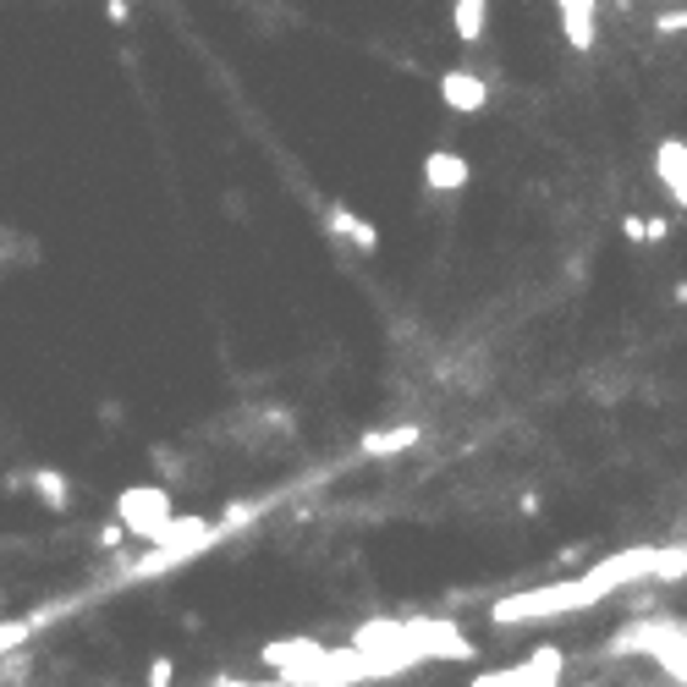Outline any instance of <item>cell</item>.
I'll return each mask as SVG.
<instances>
[{
    "mask_svg": "<svg viewBox=\"0 0 687 687\" xmlns=\"http://www.w3.org/2000/svg\"><path fill=\"white\" fill-rule=\"evenodd\" d=\"M34 484H39V501H45V506H56V512L72 501L67 479H61V473H50V468H39V473H34Z\"/></svg>",
    "mask_w": 687,
    "mask_h": 687,
    "instance_id": "7c38bea8",
    "label": "cell"
},
{
    "mask_svg": "<svg viewBox=\"0 0 687 687\" xmlns=\"http://www.w3.org/2000/svg\"><path fill=\"white\" fill-rule=\"evenodd\" d=\"M324 231H330V237H341L347 248H358V253H375V248H380V231H375L364 215L341 209V204H330V209H324Z\"/></svg>",
    "mask_w": 687,
    "mask_h": 687,
    "instance_id": "9c48e42d",
    "label": "cell"
},
{
    "mask_svg": "<svg viewBox=\"0 0 687 687\" xmlns=\"http://www.w3.org/2000/svg\"><path fill=\"white\" fill-rule=\"evenodd\" d=\"M654 28H660V34H687V12H660Z\"/></svg>",
    "mask_w": 687,
    "mask_h": 687,
    "instance_id": "5bb4252c",
    "label": "cell"
},
{
    "mask_svg": "<svg viewBox=\"0 0 687 687\" xmlns=\"http://www.w3.org/2000/svg\"><path fill=\"white\" fill-rule=\"evenodd\" d=\"M621 231H627V242H649V231H643V215H627V220H621Z\"/></svg>",
    "mask_w": 687,
    "mask_h": 687,
    "instance_id": "2e32d148",
    "label": "cell"
},
{
    "mask_svg": "<svg viewBox=\"0 0 687 687\" xmlns=\"http://www.w3.org/2000/svg\"><path fill=\"white\" fill-rule=\"evenodd\" d=\"M490 28V0H451V34L462 45H479Z\"/></svg>",
    "mask_w": 687,
    "mask_h": 687,
    "instance_id": "30bf717a",
    "label": "cell"
},
{
    "mask_svg": "<svg viewBox=\"0 0 687 687\" xmlns=\"http://www.w3.org/2000/svg\"><path fill=\"white\" fill-rule=\"evenodd\" d=\"M654 176H660V187L671 193V204L687 209V138H665V144L654 149Z\"/></svg>",
    "mask_w": 687,
    "mask_h": 687,
    "instance_id": "8992f818",
    "label": "cell"
},
{
    "mask_svg": "<svg viewBox=\"0 0 687 687\" xmlns=\"http://www.w3.org/2000/svg\"><path fill=\"white\" fill-rule=\"evenodd\" d=\"M116 517L127 534H138L144 545H160L176 523V506H171V490L165 484H127L116 495Z\"/></svg>",
    "mask_w": 687,
    "mask_h": 687,
    "instance_id": "3957f363",
    "label": "cell"
},
{
    "mask_svg": "<svg viewBox=\"0 0 687 687\" xmlns=\"http://www.w3.org/2000/svg\"><path fill=\"white\" fill-rule=\"evenodd\" d=\"M643 577H687V545H671V550H654V545L616 550V556L594 561V566L577 572V577H561V583H545V588H523V594L495 599V605H490V621H495V627L561 621V616H577V610L605 605L616 588L643 583Z\"/></svg>",
    "mask_w": 687,
    "mask_h": 687,
    "instance_id": "6da1fadb",
    "label": "cell"
},
{
    "mask_svg": "<svg viewBox=\"0 0 687 687\" xmlns=\"http://www.w3.org/2000/svg\"><path fill=\"white\" fill-rule=\"evenodd\" d=\"M561 676H566V654H561L556 643H545V649H534V654L517 660V665L479 671L468 687H561Z\"/></svg>",
    "mask_w": 687,
    "mask_h": 687,
    "instance_id": "277c9868",
    "label": "cell"
},
{
    "mask_svg": "<svg viewBox=\"0 0 687 687\" xmlns=\"http://www.w3.org/2000/svg\"><path fill=\"white\" fill-rule=\"evenodd\" d=\"M643 231H649V242H665L671 220H665V215H643Z\"/></svg>",
    "mask_w": 687,
    "mask_h": 687,
    "instance_id": "9a60e30c",
    "label": "cell"
},
{
    "mask_svg": "<svg viewBox=\"0 0 687 687\" xmlns=\"http://www.w3.org/2000/svg\"><path fill=\"white\" fill-rule=\"evenodd\" d=\"M556 12H561L566 45L572 50H594V39H599V0H556Z\"/></svg>",
    "mask_w": 687,
    "mask_h": 687,
    "instance_id": "52a82bcc",
    "label": "cell"
},
{
    "mask_svg": "<svg viewBox=\"0 0 687 687\" xmlns=\"http://www.w3.org/2000/svg\"><path fill=\"white\" fill-rule=\"evenodd\" d=\"M440 100H446V111H457V116H479L484 105H490V83L479 78V72H446L440 78Z\"/></svg>",
    "mask_w": 687,
    "mask_h": 687,
    "instance_id": "5b68a950",
    "label": "cell"
},
{
    "mask_svg": "<svg viewBox=\"0 0 687 687\" xmlns=\"http://www.w3.org/2000/svg\"><path fill=\"white\" fill-rule=\"evenodd\" d=\"M468 176H473V165H468L457 149H435V154H424V187H430V193H462Z\"/></svg>",
    "mask_w": 687,
    "mask_h": 687,
    "instance_id": "ba28073f",
    "label": "cell"
},
{
    "mask_svg": "<svg viewBox=\"0 0 687 687\" xmlns=\"http://www.w3.org/2000/svg\"><path fill=\"white\" fill-rule=\"evenodd\" d=\"M209 687H253V682H209ZM286 687V682H280Z\"/></svg>",
    "mask_w": 687,
    "mask_h": 687,
    "instance_id": "ac0fdd59",
    "label": "cell"
},
{
    "mask_svg": "<svg viewBox=\"0 0 687 687\" xmlns=\"http://www.w3.org/2000/svg\"><path fill=\"white\" fill-rule=\"evenodd\" d=\"M28 638V621H0V654H12Z\"/></svg>",
    "mask_w": 687,
    "mask_h": 687,
    "instance_id": "4fadbf2b",
    "label": "cell"
},
{
    "mask_svg": "<svg viewBox=\"0 0 687 687\" xmlns=\"http://www.w3.org/2000/svg\"><path fill=\"white\" fill-rule=\"evenodd\" d=\"M353 643L364 654L397 660L402 671H413L424 660H479L473 638L451 616H380V621H364L353 632Z\"/></svg>",
    "mask_w": 687,
    "mask_h": 687,
    "instance_id": "7a4b0ae2",
    "label": "cell"
},
{
    "mask_svg": "<svg viewBox=\"0 0 687 687\" xmlns=\"http://www.w3.org/2000/svg\"><path fill=\"white\" fill-rule=\"evenodd\" d=\"M165 682H171V660L160 654V660L149 665V687H165Z\"/></svg>",
    "mask_w": 687,
    "mask_h": 687,
    "instance_id": "e0dca14e",
    "label": "cell"
},
{
    "mask_svg": "<svg viewBox=\"0 0 687 687\" xmlns=\"http://www.w3.org/2000/svg\"><path fill=\"white\" fill-rule=\"evenodd\" d=\"M424 435L419 424H397V430H380V435H364V457H397V451H413Z\"/></svg>",
    "mask_w": 687,
    "mask_h": 687,
    "instance_id": "8fae6325",
    "label": "cell"
}]
</instances>
